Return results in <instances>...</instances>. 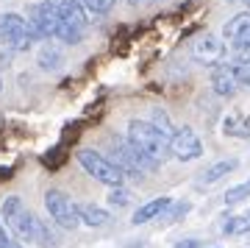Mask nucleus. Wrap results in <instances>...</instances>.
Segmentation results:
<instances>
[{"mask_svg":"<svg viewBox=\"0 0 250 248\" xmlns=\"http://www.w3.org/2000/svg\"><path fill=\"white\" fill-rule=\"evenodd\" d=\"M34 42H42V36L36 34V28L22 14L17 11L0 14V45H6L14 53H25Z\"/></svg>","mask_w":250,"mask_h":248,"instance_id":"nucleus-1","label":"nucleus"},{"mask_svg":"<svg viewBox=\"0 0 250 248\" xmlns=\"http://www.w3.org/2000/svg\"><path fill=\"white\" fill-rule=\"evenodd\" d=\"M128 140L134 142L136 148H142L153 156V159L164 162L170 156V137L164 131H159L150 120H139L134 117L131 123H128Z\"/></svg>","mask_w":250,"mask_h":248,"instance_id":"nucleus-2","label":"nucleus"},{"mask_svg":"<svg viewBox=\"0 0 250 248\" xmlns=\"http://www.w3.org/2000/svg\"><path fill=\"white\" fill-rule=\"evenodd\" d=\"M78 162H81V168L86 170L95 181H100V184H106V187H120L125 181V173L120 165H114L111 162V156H103V153L98 151H92V148H81L78 153Z\"/></svg>","mask_w":250,"mask_h":248,"instance_id":"nucleus-3","label":"nucleus"},{"mask_svg":"<svg viewBox=\"0 0 250 248\" xmlns=\"http://www.w3.org/2000/svg\"><path fill=\"white\" fill-rule=\"evenodd\" d=\"M3 221H6V226H9L20 240H25V243L36 240V223L39 221H36L34 212L22 204L20 195H9V198L3 201Z\"/></svg>","mask_w":250,"mask_h":248,"instance_id":"nucleus-4","label":"nucleus"},{"mask_svg":"<svg viewBox=\"0 0 250 248\" xmlns=\"http://www.w3.org/2000/svg\"><path fill=\"white\" fill-rule=\"evenodd\" d=\"M45 209L50 215V221L62 229H78L81 226V215L78 204L72 201L64 190H47L45 193Z\"/></svg>","mask_w":250,"mask_h":248,"instance_id":"nucleus-5","label":"nucleus"},{"mask_svg":"<svg viewBox=\"0 0 250 248\" xmlns=\"http://www.w3.org/2000/svg\"><path fill=\"white\" fill-rule=\"evenodd\" d=\"M170 153L181 162H195L203 156V142L189 125H181L170 134Z\"/></svg>","mask_w":250,"mask_h":248,"instance_id":"nucleus-6","label":"nucleus"},{"mask_svg":"<svg viewBox=\"0 0 250 248\" xmlns=\"http://www.w3.org/2000/svg\"><path fill=\"white\" fill-rule=\"evenodd\" d=\"M108 148H111V162L123 168L125 176H134L139 178L145 173L139 159H136V148L131 145L128 137H108Z\"/></svg>","mask_w":250,"mask_h":248,"instance_id":"nucleus-7","label":"nucleus"},{"mask_svg":"<svg viewBox=\"0 0 250 248\" xmlns=\"http://www.w3.org/2000/svg\"><path fill=\"white\" fill-rule=\"evenodd\" d=\"M192 56H195V62L214 67V64H220L225 59V42H220L211 34H203V36H197L195 45H192Z\"/></svg>","mask_w":250,"mask_h":248,"instance_id":"nucleus-8","label":"nucleus"},{"mask_svg":"<svg viewBox=\"0 0 250 248\" xmlns=\"http://www.w3.org/2000/svg\"><path fill=\"white\" fill-rule=\"evenodd\" d=\"M211 89H214V95L220 98H233L236 95V89H239V81H236V73H233L231 64H214L211 67Z\"/></svg>","mask_w":250,"mask_h":248,"instance_id":"nucleus-9","label":"nucleus"},{"mask_svg":"<svg viewBox=\"0 0 250 248\" xmlns=\"http://www.w3.org/2000/svg\"><path fill=\"white\" fill-rule=\"evenodd\" d=\"M45 3L50 9L59 11L67 23H75V25H81V28L89 23V14L83 11V6H81L78 0H45Z\"/></svg>","mask_w":250,"mask_h":248,"instance_id":"nucleus-10","label":"nucleus"},{"mask_svg":"<svg viewBox=\"0 0 250 248\" xmlns=\"http://www.w3.org/2000/svg\"><path fill=\"white\" fill-rule=\"evenodd\" d=\"M172 206V198L170 195H161V198H153V201H147V204H142L139 209L134 212V221L131 223H147V221H156V218H161V215L167 212Z\"/></svg>","mask_w":250,"mask_h":248,"instance_id":"nucleus-11","label":"nucleus"},{"mask_svg":"<svg viewBox=\"0 0 250 248\" xmlns=\"http://www.w3.org/2000/svg\"><path fill=\"white\" fill-rule=\"evenodd\" d=\"M236 165H239L236 159H220V162H214L211 168H206L203 173H200V178H197V187L217 184L220 178H225L228 173H233V170H236Z\"/></svg>","mask_w":250,"mask_h":248,"instance_id":"nucleus-12","label":"nucleus"},{"mask_svg":"<svg viewBox=\"0 0 250 248\" xmlns=\"http://www.w3.org/2000/svg\"><path fill=\"white\" fill-rule=\"evenodd\" d=\"M223 131L228 137H236V140H250V115H239V112L225 115Z\"/></svg>","mask_w":250,"mask_h":248,"instance_id":"nucleus-13","label":"nucleus"},{"mask_svg":"<svg viewBox=\"0 0 250 248\" xmlns=\"http://www.w3.org/2000/svg\"><path fill=\"white\" fill-rule=\"evenodd\" d=\"M78 215H81V223H86L92 229H100L111 221V215L103 209V206H95V204H78Z\"/></svg>","mask_w":250,"mask_h":248,"instance_id":"nucleus-14","label":"nucleus"},{"mask_svg":"<svg viewBox=\"0 0 250 248\" xmlns=\"http://www.w3.org/2000/svg\"><path fill=\"white\" fill-rule=\"evenodd\" d=\"M53 39H59V42L64 45H81L83 42V28L75 25V23H67V20H59V25H56L53 31Z\"/></svg>","mask_w":250,"mask_h":248,"instance_id":"nucleus-15","label":"nucleus"},{"mask_svg":"<svg viewBox=\"0 0 250 248\" xmlns=\"http://www.w3.org/2000/svg\"><path fill=\"white\" fill-rule=\"evenodd\" d=\"M36 64H39V70L56 73L64 64V56H62V50H59L56 45H45V48L39 50V56H36Z\"/></svg>","mask_w":250,"mask_h":248,"instance_id":"nucleus-16","label":"nucleus"},{"mask_svg":"<svg viewBox=\"0 0 250 248\" xmlns=\"http://www.w3.org/2000/svg\"><path fill=\"white\" fill-rule=\"evenodd\" d=\"M248 28H250V9H245V11H239V14H233V17L223 25V36L228 42H233V39L239 34H245Z\"/></svg>","mask_w":250,"mask_h":248,"instance_id":"nucleus-17","label":"nucleus"},{"mask_svg":"<svg viewBox=\"0 0 250 248\" xmlns=\"http://www.w3.org/2000/svg\"><path fill=\"white\" fill-rule=\"evenodd\" d=\"M78 3L83 6V11L89 17H103V14H108V11L114 9L117 0H78Z\"/></svg>","mask_w":250,"mask_h":248,"instance_id":"nucleus-18","label":"nucleus"},{"mask_svg":"<svg viewBox=\"0 0 250 248\" xmlns=\"http://www.w3.org/2000/svg\"><path fill=\"white\" fill-rule=\"evenodd\" d=\"M223 231L225 234H248L250 231V209L245 215H239V218H228L223 223Z\"/></svg>","mask_w":250,"mask_h":248,"instance_id":"nucleus-19","label":"nucleus"},{"mask_svg":"<svg viewBox=\"0 0 250 248\" xmlns=\"http://www.w3.org/2000/svg\"><path fill=\"white\" fill-rule=\"evenodd\" d=\"M36 240L42 243V248H53V246H59V237H56V231L47 226L45 221H39L36 223Z\"/></svg>","mask_w":250,"mask_h":248,"instance_id":"nucleus-20","label":"nucleus"},{"mask_svg":"<svg viewBox=\"0 0 250 248\" xmlns=\"http://www.w3.org/2000/svg\"><path fill=\"white\" fill-rule=\"evenodd\" d=\"M245 198H250V178L242 181V184H236V187H231V190L225 193V204L233 206V204H239V201H245Z\"/></svg>","mask_w":250,"mask_h":248,"instance_id":"nucleus-21","label":"nucleus"},{"mask_svg":"<svg viewBox=\"0 0 250 248\" xmlns=\"http://www.w3.org/2000/svg\"><path fill=\"white\" fill-rule=\"evenodd\" d=\"M128 204H131V193H128L123 184L120 187H108V206L123 209V206H128Z\"/></svg>","mask_w":250,"mask_h":248,"instance_id":"nucleus-22","label":"nucleus"},{"mask_svg":"<svg viewBox=\"0 0 250 248\" xmlns=\"http://www.w3.org/2000/svg\"><path fill=\"white\" fill-rule=\"evenodd\" d=\"M150 123L159 128V131H164L167 137H170L172 131H175V125H172V120H170V115L164 112V109H153V115H150Z\"/></svg>","mask_w":250,"mask_h":248,"instance_id":"nucleus-23","label":"nucleus"},{"mask_svg":"<svg viewBox=\"0 0 250 248\" xmlns=\"http://www.w3.org/2000/svg\"><path fill=\"white\" fill-rule=\"evenodd\" d=\"M231 67H233V73H236L239 87H250V64L248 62H233Z\"/></svg>","mask_w":250,"mask_h":248,"instance_id":"nucleus-24","label":"nucleus"},{"mask_svg":"<svg viewBox=\"0 0 250 248\" xmlns=\"http://www.w3.org/2000/svg\"><path fill=\"white\" fill-rule=\"evenodd\" d=\"M189 206H192L189 201H184V204H175V206H172V212L167 215V221H170V223H175L178 218H184V215L189 212Z\"/></svg>","mask_w":250,"mask_h":248,"instance_id":"nucleus-25","label":"nucleus"},{"mask_svg":"<svg viewBox=\"0 0 250 248\" xmlns=\"http://www.w3.org/2000/svg\"><path fill=\"white\" fill-rule=\"evenodd\" d=\"M233 50H250V28L245 31V34H239L236 39H233Z\"/></svg>","mask_w":250,"mask_h":248,"instance_id":"nucleus-26","label":"nucleus"},{"mask_svg":"<svg viewBox=\"0 0 250 248\" xmlns=\"http://www.w3.org/2000/svg\"><path fill=\"white\" fill-rule=\"evenodd\" d=\"M11 243H14V240L6 234V226H3V221H0V248H11Z\"/></svg>","mask_w":250,"mask_h":248,"instance_id":"nucleus-27","label":"nucleus"},{"mask_svg":"<svg viewBox=\"0 0 250 248\" xmlns=\"http://www.w3.org/2000/svg\"><path fill=\"white\" fill-rule=\"evenodd\" d=\"M175 248H200V243L197 240H181V243H175Z\"/></svg>","mask_w":250,"mask_h":248,"instance_id":"nucleus-28","label":"nucleus"},{"mask_svg":"<svg viewBox=\"0 0 250 248\" xmlns=\"http://www.w3.org/2000/svg\"><path fill=\"white\" fill-rule=\"evenodd\" d=\"M128 3H131V6H139V3H145V0H128Z\"/></svg>","mask_w":250,"mask_h":248,"instance_id":"nucleus-29","label":"nucleus"},{"mask_svg":"<svg viewBox=\"0 0 250 248\" xmlns=\"http://www.w3.org/2000/svg\"><path fill=\"white\" fill-rule=\"evenodd\" d=\"M11 248H25V246H20V243H11Z\"/></svg>","mask_w":250,"mask_h":248,"instance_id":"nucleus-30","label":"nucleus"},{"mask_svg":"<svg viewBox=\"0 0 250 248\" xmlns=\"http://www.w3.org/2000/svg\"><path fill=\"white\" fill-rule=\"evenodd\" d=\"M245 6H248V9H250V0H245Z\"/></svg>","mask_w":250,"mask_h":248,"instance_id":"nucleus-31","label":"nucleus"},{"mask_svg":"<svg viewBox=\"0 0 250 248\" xmlns=\"http://www.w3.org/2000/svg\"><path fill=\"white\" fill-rule=\"evenodd\" d=\"M0 89H3V84H0Z\"/></svg>","mask_w":250,"mask_h":248,"instance_id":"nucleus-32","label":"nucleus"}]
</instances>
